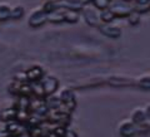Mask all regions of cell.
Here are the masks:
<instances>
[{"label": "cell", "mask_w": 150, "mask_h": 137, "mask_svg": "<svg viewBox=\"0 0 150 137\" xmlns=\"http://www.w3.org/2000/svg\"><path fill=\"white\" fill-rule=\"evenodd\" d=\"M138 86L145 91H150V77H143L142 79H139Z\"/></svg>", "instance_id": "23"}, {"label": "cell", "mask_w": 150, "mask_h": 137, "mask_svg": "<svg viewBox=\"0 0 150 137\" xmlns=\"http://www.w3.org/2000/svg\"><path fill=\"white\" fill-rule=\"evenodd\" d=\"M110 1H111V0H110Z\"/></svg>", "instance_id": "30"}, {"label": "cell", "mask_w": 150, "mask_h": 137, "mask_svg": "<svg viewBox=\"0 0 150 137\" xmlns=\"http://www.w3.org/2000/svg\"><path fill=\"white\" fill-rule=\"evenodd\" d=\"M9 133H10L11 137H18V136H21L25 131V125L24 123H20L19 121L16 120H13V121H9L6 123V128H5Z\"/></svg>", "instance_id": "9"}, {"label": "cell", "mask_w": 150, "mask_h": 137, "mask_svg": "<svg viewBox=\"0 0 150 137\" xmlns=\"http://www.w3.org/2000/svg\"><path fill=\"white\" fill-rule=\"evenodd\" d=\"M16 117V108H4V110L0 112V120L4 122H9L15 120Z\"/></svg>", "instance_id": "14"}, {"label": "cell", "mask_w": 150, "mask_h": 137, "mask_svg": "<svg viewBox=\"0 0 150 137\" xmlns=\"http://www.w3.org/2000/svg\"><path fill=\"white\" fill-rule=\"evenodd\" d=\"M83 18L85 19L86 24L90 25V27H96L99 28L101 24V20H100V14H98L95 9L93 8H85L84 6L83 9Z\"/></svg>", "instance_id": "3"}, {"label": "cell", "mask_w": 150, "mask_h": 137, "mask_svg": "<svg viewBox=\"0 0 150 137\" xmlns=\"http://www.w3.org/2000/svg\"><path fill=\"white\" fill-rule=\"evenodd\" d=\"M55 3L58 9H64V10L80 11L85 6L83 0H59V1H55Z\"/></svg>", "instance_id": "4"}, {"label": "cell", "mask_w": 150, "mask_h": 137, "mask_svg": "<svg viewBox=\"0 0 150 137\" xmlns=\"http://www.w3.org/2000/svg\"><path fill=\"white\" fill-rule=\"evenodd\" d=\"M44 137H59V136L56 135L54 131H49V132H46V133L44 135Z\"/></svg>", "instance_id": "27"}, {"label": "cell", "mask_w": 150, "mask_h": 137, "mask_svg": "<svg viewBox=\"0 0 150 137\" xmlns=\"http://www.w3.org/2000/svg\"><path fill=\"white\" fill-rule=\"evenodd\" d=\"M145 113H146V117H148V118H150V105H148L146 108H145Z\"/></svg>", "instance_id": "28"}, {"label": "cell", "mask_w": 150, "mask_h": 137, "mask_svg": "<svg viewBox=\"0 0 150 137\" xmlns=\"http://www.w3.org/2000/svg\"><path fill=\"white\" fill-rule=\"evenodd\" d=\"M45 128L41 125L39 126H31L29 128V137H44V135L46 133Z\"/></svg>", "instance_id": "16"}, {"label": "cell", "mask_w": 150, "mask_h": 137, "mask_svg": "<svg viewBox=\"0 0 150 137\" xmlns=\"http://www.w3.org/2000/svg\"><path fill=\"white\" fill-rule=\"evenodd\" d=\"M60 100H62L63 105L68 108L69 111H73L75 106H76V101H75V94L71 89H64V91L60 93Z\"/></svg>", "instance_id": "8"}, {"label": "cell", "mask_w": 150, "mask_h": 137, "mask_svg": "<svg viewBox=\"0 0 150 137\" xmlns=\"http://www.w3.org/2000/svg\"><path fill=\"white\" fill-rule=\"evenodd\" d=\"M64 10V9H63ZM79 20V11L75 10H64V22L67 23H76Z\"/></svg>", "instance_id": "19"}, {"label": "cell", "mask_w": 150, "mask_h": 137, "mask_svg": "<svg viewBox=\"0 0 150 137\" xmlns=\"http://www.w3.org/2000/svg\"><path fill=\"white\" fill-rule=\"evenodd\" d=\"M109 8L115 14L116 18H128L134 11V5L131 3L125 1V0H116V1L110 4Z\"/></svg>", "instance_id": "1"}, {"label": "cell", "mask_w": 150, "mask_h": 137, "mask_svg": "<svg viewBox=\"0 0 150 137\" xmlns=\"http://www.w3.org/2000/svg\"><path fill=\"white\" fill-rule=\"evenodd\" d=\"M0 137H11L6 130H0Z\"/></svg>", "instance_id": "26"}, {"label": "cell", "mask_w": 150, "mask_h": 137, "mask_svg": "<svg viewBox=\"0 0 150 137\" xmlns=\"http://www.w3.org/2000/svg\"><path fill=\"white\" fill-rule=\"evenodd\" d=\"M40 82H41V84H43L45 96H51V94H54L55 91L59 87L58 79H56L55 77H53V75H44Z\"/></svg>", "instance_id": "5"}, {"label": "cell", "mask_w": 150, "mask_h": 137, "mask_svg": "<svg viewBox=\"0 0 150 137\" xmlns=\"http://www.w3.org/2000/svg\"><path fill=\"white\" fill-rule=\"evenodd\" d=\"M31 88H33V94L38 98H43L45 97V92H44V88H43V84H41L40 81L38 82H33L31 83Z\"/></svg>", "instance_id": "18"}, {"label": "cell", "mask_w": 150, "mask_h": 137, "mask_svg": "<svg viewBox=\"0 0 150 137\" xmlns=\"http://www.w3.org/2000/svg\"><path fill=\"white\" fill-rule=\"evenodd\" d=\"M146 113H145V110L143 108H137L133 115H131V121L134 122L135 125H143L145 123V121H146Z\"/></svg>", "instance_id": "11"}, {"label": "cell", "mask_w": 150, "mask_h": 137, "mask_svg": "<svg viewBox=\"0 0 150 137\" xmlns=\"http://www.w3.org/2000/svg\"><path fill=\"white\" fill-rule=\"evenodd\" d=\"M11 19V8L6 4H0V22Z\"/></svg>", "instance_id": "17"}, {"label": "cell", "mask_w": 150, "mask_h": 137, "mask_svg": "<svg viewBox=\"0 0 150 137\" xmlns=\"http://www.w3.org/2000/svg\"><path fill=\"white\" fill-rule=\"evenodd\" d=\"M26 74V79H28V82H38V81H41L44 77V70L41 67H38V65H35V67H31L29 68L25 72Z\"/></svg>", "instance_id": "10"}, {"label": "cell", "mask_w": 150, "mask_h": 137, "mask_svg": "<svg viewBox=\"0 0 150 137\" xmlns=\"http://www.w3.org/2000/svg\"><path fill=\"white\" fill-rule=\"evenodd\" d=\"M128 20H129V24H130V25H138L139 23H140V14L134 10V11L128 16Z\"/></svg>", "instance_id": "22"}, {"label": "cell", "mask_w": 150, "mask_h": 137, "mask_svg": "<svg viewBox=\"0 0 150 137\" xmlns=\"http://www.w3.org/2000/svg\"><path fill=\"white\" fill-rule=\"evenodd\" d=\"M99 30L108 38H111V39H118L121 37V29L116 25L110 24H100Z\"/></svg>", "instance_id": "7"}, {"label": "cell", "mask_w": 150, "mask_h": 137, "mask_svg": "<svg viewBox=\"0 0 150 137\" xmlns=\"http://www.w3.org/2000/svg\"><path fill=\"white\" fill-rule=\"evenodd\" d=\"M133 5L135 11L139 14H143L150 10V0H134Z\"/></svg>", "instance_id": "12"}, {"label": "cell", "mask_w": 150, "mask_h": 137, "mask_svg": "<svg viewBox=\"0 0 150 137\" xmlns=\"http://www.w3.org/2000/svg\"><path fill=\"white\" fill-rule=\"evenodd\" d=\"M24 14H25V9L21 5H16L11 8V19H15V20L16 19H20L24 16Z\"/></svg>", "instance_id": "20"}, {"label": "cell", "mask_w": 150, "mask_h": 137, "mask_svg": "<svg viewBox=\"0 0 150 137\" xmlns=\"http://www.w3.org/2000/svg\"><path fill=\"white\" fill-rule=\"evenodd\" d=\"M83 1H84V4H85V5H86V4H88V3H91V1H93V0H83Z\"/></svg>", "instance_id": "29"}, {"label": "cell", "mask_w": 150, "mask_h": 137, "mask_svg": "<svg viewBox=\"0 0 150 137\" xmlns=\"http://www.w3.org/2000/svg\"><path fill=\"white\" fill-rule=\"evenodd\" d=\"M46 22H48V13H46L44 9H38V10H35L29 16V20H28V23H29V25L31 28H39L41 25H44Z\"/></svg>", "instance_id": "2"}, {"label": "cell", "mask_w": 150, "mask_h": 137, "mask_svg": "<svg viewBox=\"0 0 150 137\" xmlns=\"http://www.w3.org/2000/svg\"><path fill=\"white\" fill-rule=\"evenodd\" d=\"M91 3H93V5L95 6L96 9H99L100 11L104 10V9H108L110 6V4H111L110 0H93Z\"/></svg>", "instance_id": "21"}, {"label": "cell", "mask_w": 150, "mask_h": 137, "mask_svg": "<svg viewBox=\"0 0 150 137\" xmlns=\"http://www.w3.org/2000/svg\"><path fill=\"white\" fill-rule=\"evenodd\" d=\"M119 133L121 137H134L139 133V127L133 121H124L119 127Z\"/></svg>", "instance_id": "6"}, {"label": "cell", "mask_w": 150, "mask_h": 137, "mask_svg": "<svg viewBox=\"0 0 150 137\" xmlns=\"http://www.w3.org/2000/svg\"><path fill=\"white\" fill-rule=\"evenodd\" d=\"M48 22L55 23V24H58V23H63L64 22V10L63 9H58V10L48 13Z\"/></svg>", "instance_id": "13"}, {"label": "cell", "mask_w": 150, "mask_h": 137, "mask_svg": "<svg viewBox=\"0 0 150 137\" xmlns=\"http://www.w3.org/2000/svg\"><path fill=\"white\" fill-rule=\"evenodd\" d=\"M64 137H78V135H76V132L73 131V130H67Z\"/></svg>", "instance_id": "25"}, {"label": "cell", "mask_w": 150, "mask_h": 137, "mask_svg": "<svg viewBox=\"0 0 150 137\" xmlns=\"http://www.w3.org/2000/svg\"><path fill=\"white\" fill-rule=\"evenodd\" d=\"M116 16L115 14L111 11L110 8L104 9V10L100 11V20H101V24H110V23L114 20Z\"/></svg>", "instance_id": "15"}, {"label": "cell", "mask_w": 150, "mask_h": 137, "mask_svg": "<svg viewBox=\"0 0 150 137\" xmlns=\"http://www.w3.org/2000/svg\"><path fill=\"white\" fill-rule=\"evenodd\" d=\"M109 83L112 84V86H129V84H131V81H125V79H120V78H111Z\"/></svg>", "instance_id": "24"}]
</instances>
